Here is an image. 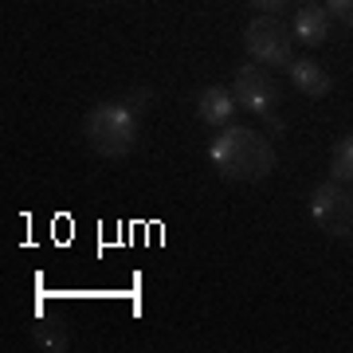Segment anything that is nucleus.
Wrapping results in <instances>:
<instances>
[{
	"instance_id": "1",
	"label": "nucleus",
	"mask_w": 353,
	"mask_h": 353,
	"mask_svg": "<svg viewBox=\"0 0 353 353\" xmlns=\"http://www.w3.org/2000/svg\"><path fill=\"white\" fill-rule=\"evenodd\" d=\"M208 161L224 181H236V185H252V181H263V176L275 173V145L252 126H224L208 145Z\"/></svg>"
},
{
	"instance_id": "2",
	"label": "nucleus",
	"mask_w": 353,
	"mask_h": 353,
	"mask_svg": "<svg viewBox=\"0 0 353 353\" xmlns=\"http://www.w3.org/2000/svg\"><path fill=\"white\" fill-rule=\"evenodd\" d=\"M83 138L99 157H130L138 145V114L126 102H99L83 118Z\"/></svg>"
},
{
	"instance_id": "3",
	"label": "nucleus",
	"mask_w": 353,
	"mask_h": 353,
	"mask_svg": "<svg viewBox=\"0 0 353 353\" xmlns=\"http://www.w3.org/2000/svg\"><path fill=\"white\" fill-rule=\"evenodd\" d=\"M243 51L252 63H263L267 71H290L294 63V32L279 16H255L243 28Z\"/></svg>"
},
{
	"instance_id": "4",
	"label": "nucleus",
	"mask_w": 353,
	"mask_h": 353,
	"mask_svg": "<svg viewBox=\"0 0 353 353\" xmlns=\"http://www.w3.org/2000/svg\"><path fill=\"white\" fill-rule=\"evenodd\" d=\"M232 94H236V102H240V110L255 114V118H263L267 126L275 130V134H283V118L275 114L279 106V79L267 71L263 63H243L236 67V79H232Z\"/></svg>"
},
{
	"instance_id": "5",
	"label": "nucleus",
	"mask_w": 353,
	"mask_h": 353,
	"mask_svg": "<svg viewBox=\"0 0 353 353\" xmlns=\"http://www.w3.org/2000/svg\"><path fill=\"white\" fill-rule=\"evenodd\" d=\"M310 216L314 224L334 236V240H345L353 228V192H345L338 181H326L310 192Z\"/></svg>"
},
{
	"instance_id": "6",
	"label": "nucleus",
	"mask_w": 353,
	"mask_h": 353,
	"mask_svg": "<svg viewBox=\"0 0 353 353\" xmlns=\"http://www.w3.org/2000/svg\"><path fill=\"white\" fill-rule=\"evenodd\" d=\"M236 110H240V102H236V94L228 87H204L201 94H196V118H201L204 126H216L224 130L236 122Z\"/></svg>"
},
{
	"instance_id": "7",
	"label": "nucleus",
	"mask_w": 353,
	"mask_h": 353,
	"mask_svg": "<svg viewBox=\"0 0 353 353\" xmlns=\"http://www.w3.org/2000/svg\"><path fill=\"white\" fill-rule=\"evenodd\" d=\"M330 28H334V16L326 12V4H303L294 12V43L318 48L330 39Z\"/></svg>"
},
{
	"instance_id": "8",
	"label": "nucleus",
	"mask_w": 353,
	"mask_h": 353,
	"mask_svg": "<svg viewBox=\"0 0 353 353\" xmlns=\"http://www.w3.org/2000/svg\"><path fill=\"white\" fill-rule=\"evenodd\" d=\"M290 83L306 99H326L330 90H334V79H330V71L318 59H294L290 63Z\"/></svg>"
},
{
	"instance_id": "9",
	"label": "nucleus",
	"mask_w": 353,
	"mask_h": 353,
	"mask_svg": "<svg viewBox=\"0 0 353 353\" xmlns=\"http://www.w3.org/2000/svg\"><path fill=\"white\" fill-rule=\"evenodd\" d=\"M330 181L353 185V134L334 141V150H330Z\"/></svg>"
},
{
	"instance_id": "10",
	"label": "nucleus",
	"mask_w": 353,
	"mask_h": 353,
	"mask_svg": "<svg viewBox=\"0 0 353 353\" xmlns=\"http://www.w3.org/2000/svg\"><path fill=\"white\" fill-rule=\"evenodd\" d=\"M32 341H36L39 350H48V353L71 350V334H67L63 322H36V330H32Z\"/></svg>"
},
{
	"instance_id": "11",
	"label": "nucleus",
	"mask_w": 353,
	"mask_h": 353,
	"mask_svg": "<svg viewBox=\"0 0 353 353\" xmlns=\"http://www.w3.org/2000/svg\"><path fill=\"white\" fill-rule=\"evenodd\" d=\"M326 4V12L334 16V20H341L345 28H353V0H322Z\"/></svg>"
},
{
	"instance_id": "12",
	"label": "nucleus",
	"mask_w": 353,
	"mask_h": 353,
	"mask_svg": "<svg viewBox=\"0 0 353 353\" xmlns=\"http://www.w3.org/2000/svg\"><path fill=\"white\" fill-rule=\"evenodd\" d=\"M150 102H153V90H150V87H138V90H134V94L126 99V106H130V110H134V114L141 118V114L150 110Z\"/></svg>"
},
{
	"instance_id": "13",
	"label": "nucleus",
	"mask_w": 353,
	"mask_h": 353,
	"mask_svg": "<svg viewBox=\"0 0 353 353\" xmlns=\"http://www.w3.org/2000/svg\"><path fill=\"white\" fill-rule=\"evenodd\" d=\"M252 4L263 16H283V12H290V4H294V0H252Z\"/></svg>"
},
{
	"instance_id": "14",
	"label": "nucleus",
	"mask_w": 353,
	"mask_h": 353,
	"mask_svg": "<svg viewBox=\"0 0 353 353\" xmlns=\"http://www.w3.org/2000/svg\"><path fill=\"white\" fill-rule=\"evenodd\" d=\"M345 240H350V248H353V228H350V236H345Z\"/></svg>"
},
{
	"instance_id": "15",
	"label": "nucleus",
	"mask_w": 353,
	"mask_h": 353,
	"mask_svg": "<svg viewBox=\"0 0 353 353\" xmlns=\"http://www.w3.org/2000/svg\"><path fill=\"white\" fill-rule=\"evenodd\" d=\"M310 4H318V0H310Z\"/></svg>"
}]
</instances>
